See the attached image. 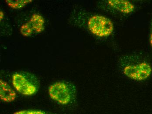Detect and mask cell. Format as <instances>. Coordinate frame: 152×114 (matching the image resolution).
I'll list each match as a JSON object with an SVG mask.
<instances>
[{"instance_id":"1","label":"cell","mask_w":152,"mask_h":114,"mask_svg":"<svg viewBox=\"0 0 152 114\" xmlns=\"http://www.w3.org/2000/svg\"><path fill=\"white\" fill-rule=\"evenodd\" d=\"M12 81L15 90L23 95H33L39 89V82L37 78L30 73H15L13 75Z\"/></svg>"},{"instance_id":"2","label":"cell","mask_w":152,"mask_h":114,"mask_svg":"<svg viewBox=\"0 0 152 114\" xmlns=\"http://www.w3.org/2000/svg\"><path fill=\"white\" fill-rule=\"evenodd\" d=\"M48 92L52 99L65 105L75 99L76 90L75 86L69 82H58L50 86Z\"/></svg>"},{"instance_id":"3","label":"cell","mask_w":152,"mask_h":114,"mask_svg":"<svg viewBox=\"0 0 152 114\" xmlns=\"http://www.w3.org/2000/svg\"><path fill=\"white\" fill-rule=\"evenodd\" d=\"M122 73L129 79L137 82L145 81L152 74V66L145 60H142L136 63L125 66Z\"/></svg>"},{"instance_id":"4","label":"cell","mask_w":152,"mask_h":114,"mask_svg":"<svg viewBox=\"0 0 152 114\" xmlns=\"http://www.w3.org/2000/svg\"><path fill=\"white\" fill-rule=\"evenodd\" d=\"M88 26L93 34L100 38L108 37L113 32L114 25L112 21L102 15L91 17L88 21Z\"/></svg>"},{"instance_id":"5","label":"cell","mask_w":152,"mask_h":114,"mask_svg":"<svg viewBox=\"0 0 152 114\" xmlns=\"http://www.w3.org/2000/svg\"><path fill=\"white\" fill-rule=\"evenodd\" d=\"M107 2L110 7L122 13L128 14L135 10L134 4L126 0H108Z\"/></svg>"},{"instance_id":"6","label":"cell","mask_w":152,"mask_h":114,"mask_svg":"<svg viewBox=\"0 0 152 114\" xmlns=\"http://www.w3.org/2000/svg\"><path fill=\"white\" fill-rule=\"evenodd\" d=\"M16 93L10 86L3 80H0V98L6 102H10L15 100Z\"/></svg>"},{"instance_id":"7","label":"cell","mask_w":152,"mask_h":114,"mask_svg":"<svg viewBox=\"0 0 152 114\" xmlns=\"http://www.w3.org/2000/svg\"><path fill=\"white\" fill-rule=\"evenodd\" d=\"M33 31L37 33H41L44 30L45 21L43 17L39 14L32 15L28 21Z\"/></svg>"},{"instance_id":"8","label":"cell","mask_w":152,"mask_h":114,"mask_svg":"<svg viewBox=\"0 0 152 114\" xmlns=\"http://www.w3.org/2000/svg\"><path fill=\"white\" fill-rule=\"evenodd\" d=\"M32 0H6V3L9 7L14 9H19L32 2Z\"/></svg>"},{"instance_id":"9","label":"cell","mask_w":152,"mask_h":114,"mask_svg":"<svg viewBox=\"0 0 152 114\" xmlns=\"http://www.w3.org/2000/svg\"><path fill=\"white\" fill-rule=\"evenodd\" d=\"M33 29L28 22L23 24L20 27V33L24 37L30 36L33 33Z\"/></svg>"},{"instance_id":"10","label":"cell","mask_w":152,"mask_h":114,"mask_svg":"<svg viewBox=\"0 0 152 114\" xmlns=\"http://www.w3.org/2000/svg\"><path fill=\"white\" fill-rule=\"evenodd\" d=\"M13 114H47L43 111L39 110H22L17 111L14 113Z\"/></svg>"},{"instance_id":"11","label":"cell","mask_w":152,"mask_h":114,"mask_svg":"<svg viewBox=\"0 0 152 114\" xmlns=\"http://www.w3.org/2000/svg\"><path fill=\"white\" fill-rule=\"evenodd\" d=\"M149 42L152 49V18L151 22V28H150V36H149Z\"/></svg>"},{"instance_id":"12","label":"cell","mask_w":152,"mask_h":114,"mask_svg":"<svg viewBox=\"0 0 152 114\" xmlns=\"http://www.w3.org/2000/svg\"><path fill=\"white\" fill-rule=\"evenodd\" d=\"M0 17H1V20L4 17V14L1 11V13H0Z\"/></svg>"}]
</instances>
